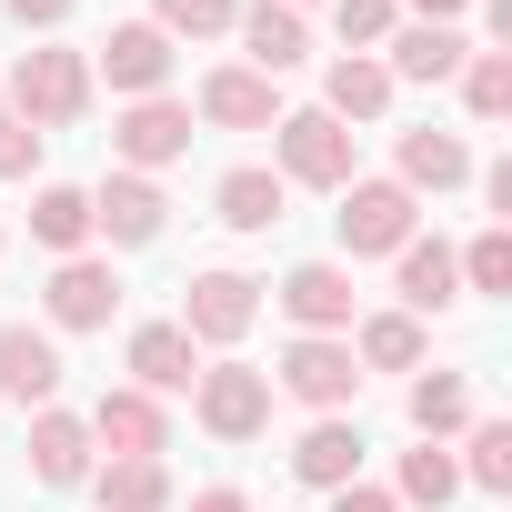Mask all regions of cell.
Returning <instances> with one entry per match:
<instances>
[{"label": "cell", "instance_id": "34", "mask_svg": "<svg viewBox=\"0 0 512 512\" xmlns=\"http://www.w3.org/2000/svg\"><path fill=\"white\" fill-rule=\"evenodd\" d=\"M31 171H41V131L0 101V181H31Z\"/></svg>", "mask_w": 512, "mask_h": 512}, {"label": "cell", "instance_id": "29", "mask_svg": "<svg viewBox=\"0 0 512 512\" xmlns=\"http://www.w3.org/2000/svg\"><path fill=\"white\" fill-rule=\"evenodd\" d=\"M392 502H402V512H442V502H462L452 442H412V452H402V472H392Z\"/></svg>", "mask_w": 512, "mask_h": 512}, {"label": "cell", "instance_id": "38", "mask_svg": "<svg viewBox=\"0 0 512 512\" xmlns=\"http://www.w3.org/2000/svg\"><path fill=\"white\" fill-rule=\"evenodd\" d=\"M472 0H402V21H462Z\"/></svg>", "mask_w": 512, "mask_h": 512}, {"label": "cell", "instance_id": "36", "mask_svg": "<svg viewBox=\"0 0 512 512\" xmlns=\"http://www.w3.org/2000/svg\"><path fill=\"white\" fill-rule=\"evenodd\" d=\"M171 512H251V492H241V482H201V492L171 502Z\"/></svg>", "mask_w": 512, "mask_h": 512}, {"label": "cell", "instance_id": "12", "mask_svg": "<svg viewBox=\"0 0 512 512\" xmlns=\"http://www.w3.org/2000/svg\"><path fill=\"white\" fill-rule=\"evenodd\" d=\"M61 382H71L61 332H41V322H0V402L51 412V402H61Z\"/></svg>", "mask_w": 512, "mask_h": 512}, {"label": "cell", "instance_id": "5", "mask_svg": "<svg viewBox=\"0 0 512 512\" xmlns=\"http://www.w3.org/2000/svg\"><path fill=\"white\" fill-rule=\"evenodd\" d=\"M191 422L211 432V442H262L272 432V372L262 362H201V382H191Z\"/></svg>", "mask_w": 512, "mask_h": 512}, {"label": "cell", "instance_id": "19", "mask_svg": "<svg viewBox=\"0 0 512 512\" xmlns=\"http://www.w3.org/2000/svg\"><path fill=\"white\" fill-rule=\"evenodd\" d=\"M91 462H101V442H91V422L81 412H31V482L41 492H81L91 482Z\"/></svg>", "mask_w": 512, "mask_h": 512}, {"label": "cell", "instance_id": "26", "mask_svg": "<svg viewBox=\"0 0 512 512\" xmlns=\"http://www.w3.org/2000/svg\"><path fill=\"white\" fill-rule=\"evenodd\" d=\"M31 241L51 251V262L91 251V191H81V181H41V191H31Z\"/></svg>", "mask_w": 512, "mask_h": 512}, {"label": "cell", "instance_id": "28", "mask_svg": "<svg viewBox=\"0 0 512 512\" xmlns=\"http://www.w3.org/2000/svg\"><path fill=\"white\" fill-rule=\"evenodd\" d=\"M452 472H462V492H512V422H502V412H472Z\"/></svg>", "mask_w": 512, "mask_h": 512}, {"label": "cell", "instance_id": "16", "mask_svg": "<svg viewBox=\"0 0 512 512\" xmlns=\"http://www.w3.org/2000/svg\"><path fill=\"white\" fill-rule=\"evenodd\" d=\"M272 302H282L292 332H352V322H362V312H352V262H292V272L272 282Z\"/></svg>", "mask_w": 512, "mask_h": 512}, {"label": "cell", "instance_id": "40", "mask_svg": "<svg viewBox=\"0 0 512 512\" xmlns=\"http://www.w3.org/2000/svg\"><path fill=\"white\" fill-rule=\"evenodd\" d=\"M0 251H11V241H0Z\"/></svg>", "mask_w": 512, "mask_h": 512}, {"label": "cell", "instance_id": "15", "mask_svg": "<svg viewBox=\"0 0 512 512\" xmlns=\"http://www.w3.org/2000/svg\"><path fill=\"white\" fill-rule=\"evenodd\" d=\"M472 171H482V161H472V141H462V131H442V121H422V131H402V141H392V181H402L412 201H422V191H432V201H442V191H472Z\"/></svg>", "mask_w": 512, "mask_h": 512}, {"label": "cell", "instance_id": "27", "mask_svg": "<svg viewBox=\"0 0 512 512\" xmlns=\"http://www.w3.org/2000/svg\"><path fill=\"white\" fill-rule=\"evenodd\" d=\"M342 342H352V362H362V372H422V352H432L412 312H362Z\"/></svg>", "mask_w": 512, "mask_h": 512}, {"label": "cell", "instance_id": "9", "mask_svg": "<svg viewBox=\"0 0 512 512\" xmlns=\"http://www.w3.org/2000/svg\"><path fill=\"white\" fill-rule=\"evenodd\" d=\"M161 231H171V191H161L151 171H101V191H91V241L151 251Z\"/></svg>", "mask_w": 512, "mask_h": 512}, {"label": "cell", "instance_id": "32", "mask_svg": "<svg viewBox=\"0 0 512 512\" xmlns=\"http://www.w3.org/2000/svg\"><path fill=\"white\" fill-rule=\"evenodd\" d=\"M452 262H462V302H472V292H482V302H502V292H512V231H502V221H492V231H472Z\"/></svg>", "mask_w": 512, "mask_h": 512}, {"label": "cell", "instance_id": "8", "mask_svg": "<svg viewBox=\"0 0 512 512\" xmlns=\"http://www.w3.org/2000/svg\"><path fill=\"white\" fill-rule=\"evenodd\" d=\"M171 161H191V101L181 91H151V101H121V121H111V171H171Z\"/></svg>", "mask_w": 512, "mask_h": 512}, {"label": "cell", "instance_id": "23", "mask_svg": "<svg viewBox=\"0 0 512 512\" xmlns=\"http://www.w3.org/2000/svg\"><path fill=\"white\" fill-rule=\"evenodd\" d=\"M211 221H221V231H272V221H292V191H282V171H262V161L221 171V181H211Z\"/></svg>", "mask_w": 512, "mask_h": 512}, {"label": "cell", "instance_id": "17", "mask_svg": "<svg viewBox=\"0 0 512 512\" xmlns=\"http://www.w3.org/2000/svg\"><path fill=\"white\" fill-rule=\"evenodd\" d=\"M121 362H131V392H151V402H171V392L201 382V342H191L181 322H131Z\"/></svg>", "mask_w": 512, "mask_h": 512}, {"label": "cell", "instance_id": "35", "mask_svg": "<svg viewBox=\"0 0 512 512\" xmlns=\"http://www.w3.org/2000/svg\"><path fill=\"white\" fill-rule=\"evenodd\" d=\"M0 11H11L21 31H41V41H51V31H61V21L81 11V0H0Z\"/></svg>", "mask_w": 512, "mask_h": 512}, {"label": "cell", "instance_id": "33", "mask_svg": "<svg viewBox=\"0 0 512 512\" xmlns=\"http://www.w3.org/2000/svg\"><path fill=\"white\" fill-rule=\"evenodd\" d=\"M332 31H342V51H382L402 31V0H332Z\"/></svg>", "mask_w": 512, "mask_h": 512}, {"label": "cell", "instance_id": "37", "mask_svg": "<svg viewBox=\"0 0 512 512\" xmlns=\"http://www.w3.org/2000/svg\"><path fill=\"white\" fill-rule=\"evenodd\" d=\"M332 512H402V502H392L382 482H342V492H332Z\"/></svg>", "mask_w": 512, "mask_h": 512}, {"label": "cell", "instance_id": "13", "mask_svg": "<svg viewBox=\"0 0 512 512\" xmlns=\"http://www.w3.org/2000/svg\"><path fill=\"white\" fill-rule=\"evenodd\" d=\"M191 121H201V131H272V121H282V81L241 71V61H211L201 91H191Z\"/></svg>", "mask_w": 512, "mask_h": 512}, {"label": "cell", "instance_id": "24", "mask_svg": "<svg viewBox=\"0 0 512 512\" xmlns=\"http://www.w3.org/2000/svg\"><path fill=\"white\" fill-rule=\"evenodd\" d=\"M472 412H482V402H472V372H412V392H402L412 442H452Z\"/></svg>", "mask_w": 512, "mask_h": 512}, {"label": "cell", "instance_id": "18", "mask_svg": "<svg viewBox=\"0 0 512 512\" xmlns=\"http://www.w3.org/2000/svg\"><path fill=\"white\" fill-rule=\"evenodd\" d=\"M472 51H482V41H472L462 21H402V31H392V41H382L372 61H382L392 81H452V71H462Z\"/></svg>", "mask_w": 512, "mask_h": 512}, {"label": "cell", "instance_id": "2", "mask_svg": "<svg viewBox=\"0 0 512 512\" xmlns=\"http://www.w3.org/2000/svg\"><path fill=\"white\" fill-rule=\"evenodd\" d=\"M332 201H342V211H332V231H342V262H392V251L422 231V201H412L392 171H352Z\"/></svg>", "mask_w": 512, "mask_h": 512}, {"label": "cell", "instance_id": "4", "mask_svg": "<svg viewBox=\"0 0 512 512\" xmlns=\"http://www.w3.org/2000/svg\"><path fill=\"white\" fill-rule=\"evenodd\" d=\"M272 392L302 402V412H352L362 402V362H352L342 332H292L282 362H272Z\"/></svg>", "mask_w": 512, "mask_h": 512}, {"label": "cell", "instance_id": "10", "mask_svg": "<svg viewBox=\"0 0 512 512\" xmlns=\"http://www.w3.org/2000/svg\"><path fill=\"white\" fill-rule=\"evenodd\" d=\"M171 41L151 31V21H111L101 41H91V81H111V101H151V91H171Z\"/></svg>", "mask_w": 512, "mask_h": 512}, {"label": "cell", "instance_id": "22", "mask_svg": "<svg viewBox=\"0 0 512 512\" xmlns=\"http://www.w3.org/2000/svg\"><path fill=\"white\" fill-rule=\"evenodd\" d=\"M392 91H402V81H392V71H382L372 51H342V61L322 71V111H332V121H342L352 141H362L372 121H392Z\"/></svg>", "mask_w": 512, "mask_h": 512}, {"label": "cell", "instance_id": "14", "mask_svg": "<svg viewBox=\"0 0 512 512\" xmlns=\"http://www.w3.org/2000/svg\"><path fill=\"white\" fill-rule=\"evenodd\" d=\"M231 41H241V71H262V81H282V71L312 61V21L292 11V0H241Z\"/></svg>", "mask_w": 512, "mask_h": 512}, {"label": "cell", "instance_id": "30", "mask_svg": "<svg viewBox=\"0 0 512 512\" xmlns=\"http://www.w3.org/2000/svg\"><path fill=\"white\" fill-rule=\"evenodd\" d=\"M171 51L181 41H231V21H241V0H151V11H141Z\"/></svg>", "mask_w": 512, "mask_h": 512}, {"label": "cell", "instance_id": "11", "mask_svg": "<svg viewBox=\"0 0 512 512\" xmlns=\"http://www.w3.org/2000/svg\"><path fill=\"white\" fill-rule=\"evenodd\" d=\"M81 422H91L101 462H161V452H171V402H151V392H131V382L101 392Z\"/></svg>", "mask_w": 512, "mask_h": 512}, {"label": "cell", "instance_id": "1", "mask_svg": "<svg viewBox=\"0 0 512 512\" xmlns=\"http://www.w3.org/2000/svg\"><path fill=\"white\" fill-rule=\"evenodd\" d=\"M91 91H101V81H91V51L41 41V51L11 61V91H0V101H11V111L51 141V131H81V121H91Z\"/></svg>", "mask_w": 512, "mask_h": 512}, {"label": "cell", "instance_id": "20", "mask_svg": "<svg viewBox=\"0 0 512 512\" xmlns=\"http://www.w3.org/2000/svg\"><path fill=\"white\" fill-rule=\"evenodd\" d=\"M362 422L352 412H312L302 422V442H292V482H312V492H342V482H362Z\"/></svg>", "mask_w": 512, "mask_h": 512}, {"label": "cell", "instance_id": "6", "mask_svg": "<svg viewBox=\"0 0 512 512\" xmlns=\"http://www.w3.org/2000/svg\"><path fill=\"white\" fill-rule=\"evenodd\" d=\"M111 312H121V262H111V251H71V262H51L41 332H111Z\"/></svg>", "mask_w": 512, "mask_h": 512}, {"label": "cell", "instance_id": "31", "mask_svg": "<svg viewBox=\"0 0 512 512\" xmlns=\"http://www.w3.org/2000/svg\"><path fill=\"white\" fill-rule=\"evenodd\" d=\"M452 81H462V111H472L482 131H492V121H512V51H472Z\"/></svg>", "mask_w": 512, "mask_h": 512}, {"label": "cell", "instance_id": "39", "mask_svg": "<svg viewBox=\"0 0 512 512\" xmlns=\"http://www.w3.org/2000/svg\"><path fill=\"white\" fill-rule=\"evenodd\" d=\"M292 11H312V0H292Z\"/></svg>", "mask_w": 512, "mask_h": 512}, {"label": "cell", "instance_id": "3", "mask_svg": "<svg viewBox=\"0 0 512 512\" xmlns=\"http://www.w3.org/2000/svg\"><path fill=\"white\" fill-rule=\"evenodd\" d=\"M272 171H282V191H342L362 171V141L312 101V111H282L272 121Z\"/></svg>", "mask_w": 512, "mask_h": 512}, {"label": "cell", "instance_id": "25", "mask_svg": "<svg viewBox=\"0 0 512 512\" xmlns=\"http://www.w3.org/2000/svg\"><path fill=\"white\" fill-rule=\"evenodd\" d=\"M101 512H171L181 502V482H171V462H91V482H81Z\"/></svg>", "mask_w": 512, "mask_h": 512}, {"label": "cell", "instance_id": "7", "mask_svg": "<svg viewBox=\"0 0 512 512\" xmlns=\"http://www.w3.org/2000/svg\"><path fill=\"white\" fill-rule=\"evenodd\" d=\"M201 352H231L251 322H262V282H251V272H231V262H211V272H191L181 282V312H171Z\"/></svg>", "mask_w": 512, "mask_h": 512}, {"label": "cell", "instance_id": "21", "mask_svg": "<svg viewBox=\"0 0 512 512\" xmlns=\"http://www.w3.org/2000/svg\"><path fill=\"white\" fill-rule=\"evenodd\" d=\"M392 292H402L412 322H442V312L462 302V262H452V241H422V231H412V241L392 251Z\"/></svg>", "mask_w": 512, "mask_h": 512}]
</instances>
